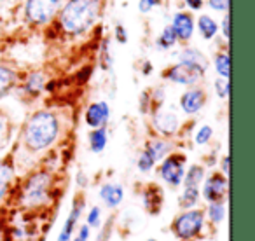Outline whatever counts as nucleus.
<instances>
[{"instance_id": "obj_1", "label": "nucleus", "mask_w": 255, "mask_h": 241, "mask_svg": "<svg viewBox=\"0 0 255 241\" xmlns=\"http://www.w3.org/2000/svg\"><path fill=\"white\" fill-rule=\"evenodd\" d=\"M102 0H68L58 11V26L67 35L79 37L95 26L102 16Z\"/></svg>"}, {"instance_id": "obj_2", "label": "nucleus", "mask_w": 255, "mask_h": 241, "mask_svg": "<svg viewBox=\"0 0 255 241\" xmlns=\"http://www.w3.org/2000/svg\"><path fill=\"white\" fill-rule=\"evenodd\" d=\"M60 135V120L49 110H39L28 119L23 131V142L32 152L46 150Z\"/></svg>"}, {"instance_id": "obj_3", "label": "nucleus", "mask_w": 255, "mask_h": 241, "mask_svg": "<svg viewBox=\"0 0 255 241\" xmlns=\"http://www.w3.org/2000/svg\"><path fill=\"white\" fill-rule=\"evenodd\" d=\"M51 175L47 171H39V173L32 175V177L26 180L25 187L21 192V203L30 208H35V206L46 205V201L49 199L51 192Z\"/></svg>"}, {"instance_id": "obj_4", "label": "nucleus", "mask_w": 255, "mask_h": 241, "mask_svg": "<svg viewBox=\"0 0 255 241\" xmlns=\"http://www.w3.org/2000/svg\"><path fill=\"white\" fill-rule=\"evenodd\" d=\"M61 5V0H26L25 19L32 26H44L56 18Z\"/></svg>"}, {"instance_id": "obj_5", "label": "nucleus", "mask_w": 255, "mask_h": 241, "mask_svg": "<svg viewBox=\"0 0 255 241\" xmlns=\"http://www.w3.org/2000/svg\"><path fill=\"white\" fill-rule=\"evenodd\" d=\"M203 226H205V212L198 208H189L175 219L173 233L180 240L189 241L201 234Z\"/></svg>"}, {"instance_id": "obj_6", "label": "nucleus", "mask_w": 255, "mask_h": 241, "mask_svg": "<svg viewBox=\"0 0 255 241\" xmlns=\"http://www.w3.org/2000/svg\"><path fill=\"white\" fill-rule=\"evenodd\" d=\"M159 166V175L168 185L171 187H178L182 185L184 180V173H185V156L184 154H168L164 159H161Z\"/></svg>"}, {"instance_id": "obj_7", "label": "nucleus", "mask_w": 255, "mask_h": 241, "mask_svg": "<svg viewBox=\"0 0 255 241\" xmlns=\"http://www.w3.org/2000/svg\"><path fill=\"white\" fill-rule=\"evenodd\" d=\"M205 74H201L199 70H196L194 67L187 63H178L168 67L166 70L163 72V77L170 82H175V84H182V86H196L199 82V79Z\"/></svg>"}, {"instance_id": "obj_8", "label": "nucleus", "mask_w": 255, "mask_h": 241, "mask_svg": "<svg viewBox=\"0 0 255 241\" xmlns=\"http://www.w3.org/2000/svg\"><path fill=\"white\" fill-rule=\"evenodd\" d=\"M227 196V177L224 173H212L203 185V198L208 203L224 201Z\"/></svg>"}, {"instance_id": "obj_9", "label": "nucleus", "mask_w": 255, "mask_h": 241, "mask_svg": "<svg viewBox=\"0 0 255 241\" xmlns=\"http://www.w3.org/2000/svg\"><path fill=\"white\" fill-rule=\"evenodd\" d=\"M110 119V107L107 102H93L91 105L86 109L84 120L89 128H103L107 126Z\"/></svg>"}, {"instance_id": "obj_10", "label": "nucleus", "mask_w": 255, "mask_h": 241, "mask_svg": "<svg viewBox=\"0 0 255 241\" xmlns=\"http://www.w3.org/2000/svg\"><path fill=\"white\" fill-rule=\"evenodd\" d=\"M178 116L171 109H157L154 114V128L164 136H171L178 129Z\"/></svg>"}, {"instance_id": "obj_11", "label": "nucleus", "mask_w": 255, "mask_h": 241, "mask_svg": "<svg viewBox=\"0 0 255 241\" xmlns=\"http://www.w3.org/2000/svg\"><path fill=\"white\" fill-rule=\"evenodd\" d=\"M206 93L203 88H191L180 96V109L187 116H194L205 107Z\"/></svg>"}, {"instance_id": "obj_12", "label": "nucleus", "mask_w": 255, "mask_h": 241, "mask_svg": "<svg viewBox=\"0 0 255 241\" xmlns=\"http://www.w3.org/2000/svg\"><path fill=\"white\" fill-rule=\"evenodd\" d=\"M171 28L180 42H189L194 35V18L191 12H177L171 21Z\"/></svg>"}, {"instance_id": "obj_13", "label": "nucleus", "mask_w": 255, "mask_h": 241, "mask_svg": "<svg viewBox=\"0 0 255 241\" xmlns=\"http://www.w3.org/2000/svg\"><path fill=\"white\" fill-rule=\"evenodd\" d=\"M180 61L194 67L196 70H199L201 74H205V72L208 70V60H206L205 54L199 49H196V47H185V49H182Z\"/></svg>"}, {"instance_id": "obj_14", "label": "nucleus", "mask_w": 255, "mask_h": 241, "mask_svg": "<svg viewBox=\"0 0 255 241\" xmlns=\"http://www.w3.org/2000/svg\"><path fill=\"white\" fill-rule=\"evenodd\" d=\"M100 198L109 208H116L123 203L124 198V189L119 184H105L100 189Z\"/></svg>"}, {"instance_id": "obj_15", "label": "nucleus", "mask_w": 255, "mask_h": 241, "mask_svg": "<svg viewBox=\"0 0 255 241\" xmlns=\"http://www.w3.org/2000/svg\"><path fill=\"white\" fill-rule=\"evenodd\" d=\"M82 208H84V203H82L81 199H77V201L74 203V206H72V212H70V215H68V219L65 220L63 229H61L60 236H58V241H72V233H74L75 224H77L79 217H81Z\"/></svg>"}, {"instance_id": "obj_16", "label": "nucleus", "mask_w": 255, "mask_h": 241, "mask_svg": "<svg viewBox=\"0 0 255 241\" xmlns=\"http://www.w3.org/2000/svg\"><path fill=\"white\" fill-rule=\"evenodd\" d=\"M161 203H163V194L161 189L157 185H149V189H145L143 192V205H145L149 213H159Z\"/></svg>"}, {"instance_id": "obj_17", "label": "nucleus", "mask_w": 255, "mask_h": 241, "mask_svg": "<svg viewBox=\"0 0 255 241\" xmlns=\"http://www.w3.org/2000/svg\"><path fill=\"white\" fill-rule=\"evenodd\" d=\"M16 81H18V72L12 70L7 65L0 63V98L5 96L12 88H14Z\"/></svg>"}, {"instance_id": "obj_18", "label": "nucleus", "mask_w": 255, "mask_h": 241, "mask_svg": "<svg viewBox=\"0 0 255 241\" xmlns=\"http://www.w3.org/2000/svg\"><path fill=\"white\" fill-rule=\"evenodd\" d=\"M88 142H89V149L95 154H102L107 147V142H109V136H107V128H95L89 131L88 135Z\"/></svg>"}, {"instance_id": "obj_19", "label": "nucleus", "mask_w": 255, "mask_h": 241, "mask_svg": "<svg viewBox=\"0 0 255 241\" xmlns=\"http://www.w3.org/2000/svg\"><path fill=\"white\" fill-rule=\"evenodd\" d=\"M145 150L150 154V157H152V159L157 163V161L164 159V157L170 154L171 143L168 142V140H163V138H154V140H150V142L147 143Z\"/></svg>"}, {"instance_id": "obj_20", "label": "nucleus", "mask_w": 255, "mask_h": 241, "mask_svg": "<svg viewBox=\"0 0 255 241\" xmlns=\"http://www.w3.org/2000/svg\"><path fill=\"white\" fill-rule=\"evenodd\" d=\"M46 89V75L42 72H32L25 82V93L30 96H37Z\"/></svg>"}, {"instance_id": "obj_21", "label": "nucleus", "mask_w": 255, "mask_h": 241, "mask_svg": "<svg viewBox=\"0 0 255 241\" xmlns=\"http://www.w3.org/2000/svg\"><path fill=\"white\" fill-rule=\"evenodd\" d=\"M198 30H199V33H201L203 39L212 40L213 37L217 35V32H219V25H217V21L212 18V16L201 14L198 19Z\"/></svg>"}, {"instance_id": "obj_22", "label": "nucleus", "mask_w": 255, "mask_h": 241, "mask_svg": "<svg viewBox=\"0 0 255 241\" xmlns=\"http://www.w3.org/2000/svg\"><path fill=\"white\" fill-rule=\"evenodd\" d=\"M205 178V168L199 166V164H192L191 168L187 170V173H184V187H194V189H199V184L203 182Z\"/></svg>"}, {"instance_id": "obj_23", "label": "nucleus", "mask_w": 255, "mask_h": 241, "mask_svg": "<svg viewBox=\"0 0 255 241\" xmlns=\"http://www.w3.org/2000/svg\"><path fill=\"white\" fill-rule=\"evenodd\" d=\"M177 42H178V39H177V35H175L173 28H171V25H168V26H164V28H163L161 35L157 37L156 46L159 47L161 51H168V49H171V47H173Z\"/></svg>"}, {"instance_id": "obj_24", "label": "nucleus", "mask_w": 255, "mask_h": 241, "mask_svg": "<svg viewBox=\"0 0 255 241\" xmlns=\"http://www.w3.org/2000/svg\"><path fill=\"white\" fill-rule=\"evenodd\" d=\"M12 180V166L7 161H0V199L4 198Z\"/></svg>"}, {"instance_id": "obj_25", "label": "nucleus", "mask_w": 255, "mask_h": 241, "mask_svg": "<svg viewBox=\"0 0 255 241\" xmlns=\"http://www.w3.org/2000/svg\"><path fill=\"white\" fill-rule=\"evenodd\" d=\"M215 70L219 74V77L229 79L231 75V58L229 51H222L215 56Z\"/></svg>"}, {"instance_id": "obj_26", "label": "nucleus", "mask_w": 255, "mask_h": 241, "mask_svg": "<svg viewBox=\"0 0 255 241\" xmlns=\"http://www.w3.org/2000/svg\"><path fill=\"white\" fill-rule=\"evenodd\" d=\"M206 215H208V219H210V222H212V224H220V222H222V220L226 219V205H224V201L210 203Z\"/></svg>"}, {"instance_id": "obj_27", "label": "nucleus", "mask_w": 255, "mask_h": 241, "mask_svg": "<svg viewBox=\"0 0 255 241\" xmlns=\"http://www.w3.org/2000/svg\"><path fill=\"white\" fill-rule=\"evenodd\" d=\"M199 199V189H194V187H184V192L180 196V206L185 210L189 208H194L196 203Z\"/></svg>"}, {"instance_id": "obj_28", "label": "nucleus", "mask_w": 255, "mask_h": 241, "mask_svg": "<svg viewBox=\"0 0 255 241\" xmlns=\"http://www.w3.org/2000/svg\"><path fill=\"white\" fill-rule=\"evenodd\" d=\"M213 136V129L212 126H201V128L196 131V136H194V142L198 145H206V143L212 140Z\"/></svg>"}, {"instance_id": "obj_29", "label": "nucleus", "mask_w": 255, "mask_h": 241, "mask_svg": "<svg viewBox=\"0 0 255 241\" xmlns=\"http://www.w3.org/2000/svg\"><path fill=\"white\" fill-rule=\"evenodd\" d=\"M138 170L142 171V173H147V171H150L154 166H156V161L150 157V154L147 152V150H143L142 154H140V157H138Z\"/></svg>"}, {"instance_id": "obj_30", "label": "nucleus", "mask_w": 255, "mask_h": 241, "mask_svg": "<svg viewBox=\"0 0 255 241\" xmlns=\"http://www.w3.org/2000/svg\"><path fill=\"white\" fill-rule=\"evenodd\" d=\"M215 91L220 98H227L229 96V79L219 77L215 81Z\"/></svg>"}, {"instance_id": "obj_31", "label": "nucleus", "mask_w": 255, "mask_h": 241, "mask_svg": "<svg viewBox=\"0 0 255 241\" xmlns=\"http://www.w3.org/2000/svg\"><path fill=\"white\" fill-rule=\"evenodd\" d=\"M100 220H102V210H100L98 206H93L88 213V222L86 224H88L89 227H98Z\"/></svg>"}, {"instance_id": "obj_32", "label": "nucleus", "mask_w": 255, "mask_h": 241, "mask_svg": "<svg viewBox=\"0 0 255 241\" xmlns=\"http://www.w3.org/2000/svg\"><path fill=\"white\" fill-rule=\"evenodd\" d=\"M163 0H140L138 2V11L143 12V14H147V12L152 11L156 5H159Z\"/></svg>"}, {"instance_id": "obj_33", "label": "nucleus", "mask_w": 255, "mask_h": 241, "mask_svg": "<svg viewBox=\"0 0 255 241\" xmlns=\"http://www.w3.org/2000/svg\"><path fill=\"white\" fill-rule=\"evenodd\" d=\"M208 5L213 9V11H227L229 9V0H208Z\"/></svg>"}, {"instance_id": "obj_34", "label": "nucleus", "mask_w": 255, "mask_h": 241, "mask_svg": "<svg viewBox=\"0 0 255 241\" xmlns=\"http://www.w3.org/2000/svg\"><path fill=\"white\" fill-rule=\"evenodd\" d=\"M89 229H91V227H89L88 224L81 226V227H79V231H77V236H75L72 241H88L89 240Z\"/></svg>"}, {"instance_id": "obj_35", "label": "nucleus", "mask_w": 255, "mask_h": 241, "mask_svg": "<svg viewBox=\"0 0 255 241\" xmlns=\"http://www.w3.org/2000/svg\"><path fill=\"white\" fill-rule=\"evenodd\" d=\"M116 40L119 44H126L128 40V35H126V30H124L123 25H117L116 26Z\"/></svg>"}, {"instance_id": "obj_36", "label": "nucleus", "mask_w": 255, "mask_h": 241, "mask_svg": "<svg viewBox=\"0 0 255 241\" xmlns=\"http://www.w3.org/2000/svg\"><path fill=\"white\" fill-rule=\"evenodd\" d=\"M222 35H224V39H229V35H231V30H229V16H224V19H222Z\"/></svg>"}, {"instance_id": "obj_37", "label": "nucleus", "mask_w": 255, "mask_h": 241, "mask_svg": "<svg viewBox=\"0 0 255 241\" xmlns=\"http://www.w3.org/2000/svg\"><path fill=\"white\" fill-rule=\"evenodd\" d=\"M185 4L189 5V9L192 11H199L203 7V0H185Z\"/></svg>"}, {"instance_id": "obj_38", "label": "nucleus", "mask_w": 255, "mask_h": 241, "mask_svg": "<svg viewBox=\"0 0 255 241\" xmlns=\"http://www.w3.org/2000/svg\"><path fill=\"white\" fill-rule=\"evenodd\" d=\"M222 173L226 175V177L229 175V156H226L222 159Z\"/></svg>"}, {"instance_id": "obj_39", "label": "nucleus", "mask_w": 255, "mask_h": 241, "mask_svg": "<svg viewBox=\"0 0 255 241\" xmlns=\"http://www.w3.org/2000/svg\"><path fill=\"white\" fill-rule=\"evenodd\" d=\"M147 241H157V240H147Z\"/></svg>"}]
</instances>
